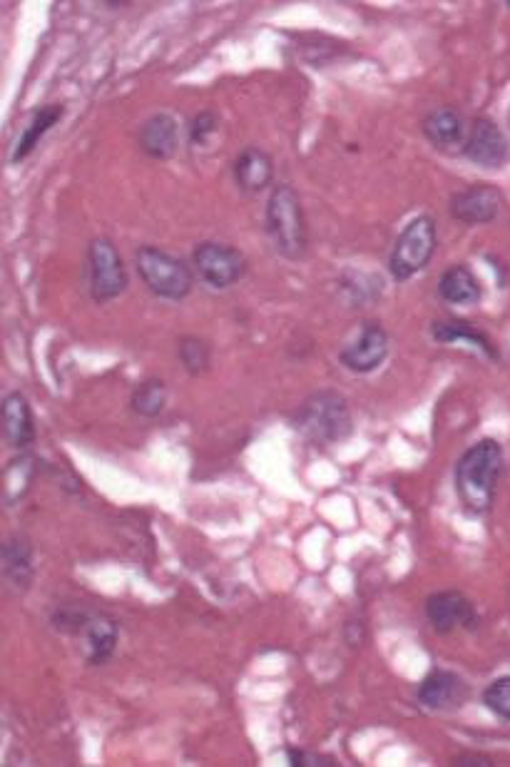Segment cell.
Instances as JSON below:
<instances>
[{
    "label": "cell",
    "instance_id": "7",
    "mask_svg": "<svg viewBox=\"0 0 510 767\" xmlns=\"http://www.w3.org/2000/svg\"><path fill=\"white\" fill-rule=\"evenodd\" d=\"M194 270L200 272L202 280L212 284L214 290H227L241 280V274L247 270V262L235 247L220 243H202L194 249Z\"/></svg>",
    "mask_w": 510,
    "mask_h": 767
},
{
    "label": "cell",
    "instance_id": "20",
    "mask_svg": "<svg viewBox=\"0 0 510 767\" xmlns=\"http://www.w3.org/2000/svg\"><path fill=\"white\" fill-rule=\"evenodd\" d=\"M60 115H62V105H48V108H40L38 113H35L33 122L28 125V128H25L21 142H17V148L13 153V163H21L23 157H28L33 153L35 145L40 142V138L46 135L52 125L60 120Z\"/></svg>",
    "mask_w": 510,
    "mask_h": 767
},
{
    "label": "cell",
    "instance_id": "3",
    "mask_svg": "<svg viewBox=\"0 0 510 767\" xmlns=\"http://www.w3.org/2000/svg\"><path fill=\"white\" fill-rule=\"evenodd\" d=\"M266 232H270L276 252L297 260L307 247V227H304L301 200L292 185H276L266 202Z\"/></svg>",
    "mask_w": 510,
    "mask_h": 767
},
{
    "label": "cell",
    "instance_id": "1",
    "mask_svg": "<svg viewBox=\"0 0 510 767\" xmlns=\"http://www.w3.org/2000/svg\"><path fill=\"white\" fill-rule=\"evenodd\" d=\"M500 474H503V449L496 439L473 444L455 463V492L469 514H486L494 506Z\"/></svg>",
    "mask_w": 510,
    "mask_h": 767
},
{
    "label": "cell",
    "instance_id": "23",
    "mask_svg": "<svg viewBox=\"0 0 510 767\" xmlns=\"http://www.w3.org/2000/svg\"><path fill=\"white\" fill-rule=\"evenodd\" d=\"M165 399H167L165 384L159 379H150V381H142L135 389L130 404L140 416H157L165 409Z\"/></svg>",
    "mask_w": 510,
    "mask_h": 767
},
{
    "label": "cell",
    "instance_id": "5",
    "mask_svg": "<svg viewBox=\"0 0 510 767\" xmlns=\"http://www.w3.org/2000/svg\"><path fill=\"white\" fill-rule=\"evenodd\" d=\"M436 252V222L431 217L420 215L411 220L401 232L393 247L389 270L393 280L404 282L418 274L428 264Z\"/></svg>",
    "mask_w": 510,
    "mask_h": 767
},
{
    "label": "cell",
    "instance_id": "6",
    "mask_svg": "<svg viewBox=\"0 0 510 767\" xmlns=\"http://www.w3.org/2000/svg\"><path fill=\"white\" fill-rule=\"evenodd\" d=\"M87 257H91V294L97 305L120 297L128 287V272L118 247L110 239H93Z\"/></svg>",
    "mask_w": 510,
    "mask_h": 767
},
{
    "label": "cell",
    "instance_id": "10",
    "mask_svg": "<svg viewBox=\"0 0 510 767\" xmlns=\"http://www.w3.org/2000/svg\"><path fill=\"white\" fill-rule=\"evenodd\" d=\"M426 615L438 633L476 626V609L459 591H441L426 601Z\"/></svg>",
    "mask_w": 510,
    "mask_h": 767
},
{
    "label": "cell",
    "instance_id": "18",
    "mask_svg": "<svg viewBox=\"0 0 510 767\" xmlns=\"http://www.w3.org/2000/svg\"><path fill=\"white\" fill-rule=\"evenodd\" d=\"M85 636L87 660H91V663L100 665L115 653V646H118V626H115V621L103 618V615H93V618L85 621Z\"/></svg>",
    "mask_w": 510,
    "mask_h": 767
},
{
    "label": "cell",
    "instance_id": "21",
    "mask_svg": "<svg viewBox=\"0 0 510 767\" xmlns=\"http://www.w3.org/2000/svg\"><path fill=\"white\" fill-rule=\"evenodd\" d=\"M434 339L441 344L471 342V344H476L478 350L486 352L488 356H498L496 346L488 342L486 334H481L478 329H473L469 322H436L434 324Z\"/></svg>",
    "mask_w": 510,
    "mask_h": 767
},
{
    "label": "cell",
    "instance_id": "14",
    "mask_svg": "<svg viewBox=\"0 0 510 767\" xmlns=\"http://www.w3.org/2000/svg\"><path fill=\"white\" fill-rule=\"evenodd\" d=\"M3 436L15 449H23V446L33 444L35 439L31 404L21 391H13V394L3 399Z\"/></svg>",
    "mask_w": 510,
    "mask_h": 767
},
{
    "label": "cell",
    "instance_id": "27",
    "mask_svg": "<svg viewBox=\"0 0 510 767\" xmlns=\"http://www.w3.org/2000/svg\"><path fill=\"white\" fill-rule=\"evenodd\" d=\"M289 765H294V767H319V765H334V760H331V757H321V755L289 751Z\"/></svg>",
    "mask_w": 510,
    "mask_h": 767
},
{
    "label": "cell",
    "instance_id": "2",
    "mask_svg": "<svg viewBox=\"0 0 510 767\" xmlns=\"http://www.w3.org/2000/svg\"><path fill=\"white\" fill-rule=\"evenodd\" d=\"M297 432L315 446H331L344 441L352 434V412L342 394L336 391H317L299 406L294 416Z\"/></svg>",
    "mask_w": 510,
    "mask_h": 767
},
{
    "label": "cell",
    "instance_id": "25",
    "mask_svg": "<svg viewBox=\"0 0 510 767\" xmlns=\"http://www.w3.org/2000/svg\"><path fill=\"white\" fill-rule=\"evenodd\" d=\"M180 359L185 364V369L190 374H200L207 369L210 364V350L207 344L200 342V339H182L180 342Z\"/></svg>",
    "mask_w": 510,
    "mask_h": 767
},
{
    "label": "cell",
    "instance_id": "11",
    "mask_svg": "<svg viewBox=\"0 0 510 767\" xmlns=\"http://www.w3.org/2000/svg\"><path fill=\"white\" fill-rule=\"evenodd\" d=\"M500 204H503V198H500L496 187L476 185L465 187L463 192L455 194L451 200V212L455 220L465 222V225H488L498 217Z\"/></svg>",
    "mask_w": 510,
    "mask_h": 767
},
{
    "label": "cell",
    "instance_id": "9",
    "mask_svg": "<svg viewBox=\"0 0 510 767\" xmlns=\"http://www.w3.org/2000/svg\"><path fill=\"white\" fill-rule=\"evenodd\" d=\"M387 356H389V334L383 332V327L366 322L361 327V334L356 337V342L348 344L339 359H342V364L348 371L369 374L373 369H379Z\"/></svg>",
    "mask_w": 510,
    "mask_h": 767
},
{
    "label": "cell",
    "instance_id": "12",
    "mask_svg": "<svg viewBox=\"0 0 510 767\" xmlns=\"http://www.w3.org/2000/svg\"><path fill=\"white\" fill-rule=\"evenodd\" d=\"M465 683L455 673L449 671H434L431 675L420 683L418 688V703L428 710H455L463 706Z\"/></svg>",
    "mask_w": 510,
    "mask_h": 767
},
{
    "label": "cell",
    "instance_id": "22",
    "mask_svg": "<svg viewBox=\"0 0 510 767\" xmlns=\"http://www.w3.org/2000/svg\"><path fill=\"white\" fill-rule=\"evenodd\" d=\"M3 568L5 576L11 578L15 586L25 588L31 583L33 576V556L31 548L23 541H8L3 546Z\"/></svg>",
    "mask_w": 510,
    "mask_h": 767
},
{
    "label": "cell",
    "instance_id": "28",
    "mask_svg": "<svg viewBox=\"0 0 510 767\" xmlns=\"http://www.w3.org/2000/svg\"><path fill=\"white\" fill-rule=\"evenodd\" d=\"M508 122H510V113H508Z\"/></svg>",
    "mask_w": 510,
    "mask_h": 767
},
{
    "label": "cell",
    "instance_id": "13",
    "mask_svg": "<svg viewBox=\"0 0 510 767\" xmlns=\"http://www.w3.org/2000/svg\"><path fill=\"white\" fill-rule=\"evenodd\" d=\"M177 145H180V128L173 115L159 113L142 125L140 130V148L142 153L155 160L175 157Z\"/></svg>",
    "mask_w": 510,
    "mask_h": 767
},
{
    "label": "cell",
    "instance_id": "4",
    "mask_svg": "<svg viewBox=\"0 0 510 767\" xmlns=\"http://www.w3.org/2000/svg\"><path fill=\"white\" fill-rule=\"evenodd\" d=\"M138 274L147 284L150 292L157 297L180 302L192 292V272L182 260L163 252L157 247H140L138 257Z\"/></svg>",
    "mask_w": 510,
    "mask_h": 767
},
{
    "label": "cell",
    "instance_id": "26",
    "mask_svg": "<svg viewBox=\"0 0 510 767\" xmlns=\"http://www.w3.org/2000/svg\"><path fill=\"white\" fill-rule=\"evenodd\" d=\"M214 130H217V115L200 113V115H197V118L192 120L190 140L194 142V145H202V142H207V138L212 135Z\"/></svg>",
    "mask_w": 510,
    "mask_h": 767
},
{
    "label": "cell",
    "instance_id": "17",
    "mask_svg": "<svg viewBox=\"0 0 510 767\" xmlns=\"http://www.w3.org/2000/svg\"><path fill=\"white\" fill-rule=\"evenodd\" d=\"M438 294L449 305H478L481 284L469 267L459 264L443 272L441 282H438Z\"/></svg>",
    "mask_w": 510,
    "mask_h": 767
},
{
    "label": "cell",
    "instance_id": "19",
    "mask_svg": "<svg viewBox=\"0 0 510 767\" xmlns=\"http://www.w3.org/2000/svg\"><path fill=\"white\" fill-rule=\"evenodd\" d=\"M35 469H38V461L28 457V453L11 461V467H8L3 474V502L8 506L17 504L25 494H28V488L35 479Z\"/></svg>",
    "mask_w": 510,
    "mask_h": 767
},
{
    "label": "cell",
    "instance_id": "15",
    "mask_svg": "<svg viewBox=\"0 0 510 767\" xmlns=\"http://www.w3.org/2000/svg\"><path fill=\"white\" fill-rule=\"evenodd\" d=\"M424 132L426 138L431 140V145H436L438 150H446V153L463 148L465 135H469L463 118L451 108H441L434 115H428L424 122Z\"/></svg>",
    "mask_w": 510,
    "mask_h": 767
},
{
    "label": "cell",
    "instance_id": "16",
    "mask_svg": "<svg viewBox=\"0 0 510 767\" xmlns=\"http://www.w3.org/2000/svg\"><path fill=\"white\" fill-rule=\"evenodd\" d=\"M235 177L245 192H262L264 187L272 185L274 163L272 157L259 148H249L237 157Z\"/></svg>",
    "mask_w": 510,
    "mask_h": 767
},
{
    "label": "cell",
    "instance_id": "29",
    "mask_svg": "<svg viewBox=\"0 0 510 767\" xmlns=\"http://www.w3.org/2000/svg\"><path fill=\"white\" fill-rule=\"evenodd\" d=\"M506 5H508V8H510V3H506Z\"/></svg>",
    "mask_w": 510,
    "mask_h": 767
},
{
    "label": "cell",
    "instance_id": "8",
    "mask_svg": "<svg viewBox=\"0 0 510 767\" xmlns=\"http://www.w3.org/2000/svg\"><path fill=\"white\" fill-rule=\"evenodd\" d=\"M463 155L478 167L500 169L508 163L510 145L503 135V130H500L494 120L478 118L473 120L469 135H465Z\"/></svg>",
    "mask_w": 510,
    "mask_h": 767
},
{
    "label": "cell",
    "instance_id": "24",
    "mask_svg": "<svg viewBox=\"0 0 510 767\" xmlns=\"http://www.w3.org/2000/svg\"><path fill=\"white\" fill-rule=\"evenodd\" d=\"M483 703L498 718L510 720V677H498L496 683H490L483 693Z\"/></svg>",
    "mask_w": 510,
    "mask_h": 767
}]
</instances>
